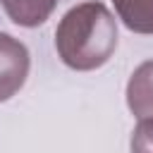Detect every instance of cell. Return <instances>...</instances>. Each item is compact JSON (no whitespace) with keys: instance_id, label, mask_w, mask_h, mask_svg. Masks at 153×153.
<instances>
[{"instance_id":"1","label":"cell","mask_w":153,"mask_h":153,"mask_svg":"<svg viewBox=\"0 0 153 153\" xmlns=\"http://www.w3.org/2000/svg\"><path fill=\"white\" fill-rule=\"evenodd\" d=\"M117 48V22L112 12L98 2L86 0L74 5L55 29V50L60 60L76 72L103 67Z\"/></svg>"},{"instance_id":"2","label":"cell","mask_w":153,"mask_h":153,"mask_svg":"<svg viewBox=\"0 0 153 153\" xmlns=\"http://www.w3.org/2000/svg\"><path fill=\"white\" fill-rule=\"evenodd\" d=\"M31 67V57L26 45L0 31V103L10 100L26 81Z\"/></svg>"},{"instance_id":"3","label":"cell","mask_w":153,"mask_h":153,"mask_svg":"<svg viewBox=\"0 0 153 153\" xmlns=\"http://www.w3.org/2000/svg\"><path fill=\"white\" fill-rule=\"evenodd\" d=\"M127 108L139 120H153V60L141 62L127 81Z\"/></svg>"},{"instance_id":"4","label":"cell","mask_w":153,"mask_h":153,"mask_svg":"<svg viewBox=\"0 0 153 153\" xmlns=\"http://www.w3.org/2000/svg\"><path fill=\"white\" fill-rule=\"evenodd\" d=\"M0 5L14 24L33 29L53 14L57 0H0Z\"/></svg>"},{"instance_id":"5","label":"cell","mask_w":153,"mask_h":153,"mask_svg":"<svg viewBox=\"0 0 153 153\" xmlns=\"http://www.w3.org/2000/svg\"><path fill=\"white\" fill-rule=\"evenodd\" d=\"M112 5L129 31L153 36V0H112Z\"/></svg>"},{"instance_id":"6","label":"cell","mask_w":153,"mask_h":153,"mask_svg":"<svg viewBox=\"0 0 153 153\" xmlns=\"http://www.w3.org/2000/svg\"><path fill=\"white\" fill-rule=\"evenodd\" d=\"M131 153H153V120H139L129 141Z\"/></svg>"}]
</instances>
